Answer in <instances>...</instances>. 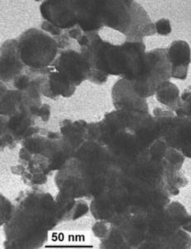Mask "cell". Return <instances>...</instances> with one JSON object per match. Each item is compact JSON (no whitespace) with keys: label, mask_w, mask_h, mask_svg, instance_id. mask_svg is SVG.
I'll return each instance as SVG.
<instances>
[{"label":"cell","mask_w":191,"mask_h":249,"mask_svg":"<svg viewBox=\"0 0 191 249\" xmlns=\"http://www.w3.org/2000/svg\"><path fill=\"white\" fill-rule=\"evenodd\" d=\"M50 107L48 104H43L38 109L37 116L41 117L43 122H48L50 118Z\"/></svg>","instance_id":"obj_20"},{"label":"cell","mask_w":191,"mask_h":249,"mask_svg":"<svg viewBox=\"0 0 191 249\" xmlns=\"http://www.w3.org/2000/svg\"><path fill=\"white\" fill-rule=\"evenodd\" d=\"M87 127L88 124L83 121H78L74 123L69 121L63 122L61 126L62 135L71 143L74 151L87 139Z\"/></svg>","instance_id":"obj_13"},{"label":"cell","mask_w":191,"mask_h":249,"mask_svg":"<svg viewBox=\"0 0 191 249\" xmlns=\"http://www.w3.org/2000/svg\"><path fill=\"white\" fill-rule=\"evenodd\" d=\"M12 205L8 199L1 196V225L11 219Z\"/></svg>","instance_id":"obj_16"},{"label":"cell","mask_w":191,"mask_h":249,"mask_svg":"<svg viewBox=\"0 0 191 249\" xmlns=\"http://www.w3.org/2000/svg\"><path fill=\"white\" fill-rule=\"evenodd\" d=\"M17 41L22 61L29 68H49L59 52L54 37L39 29L27 30Z\"/></svg>","instance_id":"obj_3"},{"label":"cell","mask_w":191,"mask_h":249,"mask_svg":"<svg viewBox=\"0 0 191 249\" xmlns=\"http://www.w3.org/2000/svg\"><path fill=\"white\" fill-rule=\"evenodd\" d=\"M191 88L183 91L176 110H174L177 116L191 118Z\"/></svg>","instance_id":"obj_15"},{"label":"cell","mask_w":191,"mask_h":249,"mask_svg":"<svg viewBox=\"0 0 191 249\" xmlns=\"http://www.w3.org/2000/svg\"><path fill=\"white\" fill-rule=\"evenodd\" d=\"M101 18L103 28L122 34L127 42L142 41L156 33L146 10L132 0L101 1Z\"/></svg>","instance_id":"obj_2"},{"label":"cell","mask_w":191,"mask_h":249,"mask_svg":"<svg viewBox=\"0 0 191 249\" xmlns=\"http://www.w3.org/2000/svg\"><path fill=\"white\" fill-rule=\"evenodd\" d=\"M77 25L83 33H98L103 29L101 18V1H71Z\"/></svg>","instance_id":"obj_9"},{"label":"cell","mask_w":191,"mask_h":249,"mask_svg":"<svg viewBox=\"0 0 191 249\" xmlns=\"http://www.w3.org/2000/svg\"><path fill=\"white\" fill-rule=\"evenodd\" d=\"M110 223H106L105 220H102L98 222L93 226V232L94 234L98 238H104L106 237L109 231L111 230L110 228Z\"/></svg>","instance_id":"obj_18"},{"label":"cell","mask_w":191,"mask_h":249,"mask_svg":"<svg viewBox=\"0 0 191 249\" xmlns=\"http://www.w3.org/2000/svg\"><path fill=\"white\" fill-rule=\"evenodd\" d=\"M167 53L171 66V77L186 80L191 63V47L189 43L182 40L174 41L167 48Z\"/></svg>","instance_id":"obj_11"},{"label":"cell","mask_w":191,"mask_h":249,"mask_svg":"<svg viewBox=\"0 0 191 249\" xmlns=\"http://www.w3.org/2000/svg\"><path fill=\"white\" fill-rule=\"evenodd\" d=\"M111 96L117 110L149 112L146 98H143L134 91L128 80H118L112 88Z\"/></svg>","instance_id":"obj_8"},{"label":"cell","mask_w":191,"mask_h":249,"mask_svg":"<svg viewBox=\"0 0 191 249\" xmlns=\"http://www.w3.org/2000/svg\"><path fill=\"white\" fill-rule=\"evenodd\" d=\"M156 97L158 102L174 111L180 102V90L172 82H163L156 91Z\"/></svg>","instance_id":"obj_14"},{"label":"cell","mask_w":191,"mask_h":249,"mask_svg":"<svg viewBox=\"0 0 191 249\" xmlns=\"http://www.w3.org/2000/svg\"><path fill=\"white\" fill-rule=\"evenodd\" d=\"M77 43L90 68L88 80L93 83L103 85L109 75L133 81L141 74L146 53L143 41L113 44L98 33H83Z\"/></svg>","instance_id":"obj_1"},{"label":"cell","mask_w":191,"mask_h":249,"mask_svg":"<svg viewBox=\"0 0 191 249\" xmlns=\"http://www.w3.org/2000/svg\"><path fill=\"white\" fill-rule=\"evenodd\" d=\"M51 66L76 87L86 80H88L90 72L88 64L81 53L72 49L60 51Z\"/></svg>","instance_id":"obj_6"},{"label":"cell","mask_w":191,"mask_h":249,"mask_svg":"<svg viewBox=\"0 0 191 249\" xmlns=\"http://www.w3.org/2000/svg\"><path fill=\"white\" fill-rule=\"evenodd\" d=\"M41 27H42L43 31H45V33L46 32L49 33V35L53 36V37H58L65 32V30H63V29L57 28L56 26L52 25V23H49L48 21H45V20L43 21Z\"/></svg>","instance_id":"obj_19"},{"label":"cell","mask_w":191,"mask_h":249,"mask_svg":"<svg viewBox=\"0 0 191 249\" xmlns=\"http://www.w3.org/2000/svg\"><path fill=\"white\" fill-rule=\"evenodd\" d=\"M40 12L45 21L63 30L78 26L71 1H44Z\"/></svg>","instance_id":"obj_7"},{"label":"cell","mask_w":191,"mask_h":249,"mask_svg":"<svg viewBox=\"0 0 191 249\" xmlns=\"http://www.w3.org/2000/svg\"><path fill=\"white\" fill-rule=\"evenodd\" d=\"M24 63L21 58L18 41L9 39L1 46V81L9 82L22 74Z\"/></svg>","instance_id":"obj_10"},{"label":"cell","mask_w":191,"mask_h":249,"mask_svg":"<svg viewBox=\"0 0 191 249\" xmlns=\"http://www.w3.org/2000/svg\"><path fill=\"white\" fill-rule=\"evenodd\" d=\"M154 116L159 138L164 140L169 147L191 158V118L179 117L174 111L160 108L155 109Z\"/></svg>","instance_id":"obj_5"},{"label":"cell","mask_w":191,"mask_h":249,"mask_svg":"<svg viewBox=\"0 0 191 249\" xmlns=\"http://www.w3.org/2000/svg\"><path fill=\"white\" fill-rule=\"evenodd\" d=\"M90 210L95 218L101 220H108L109 222H111L116 216L119 214L106 190L95 197L93 201L91 202Z\"/></svg>","instance_id":"obj_12"},{"label":"cell","mask_w":191,"mask_h":249,"mask_svg":"<svg viewBox=\"0 0 191 249\" xmlns=\"http://www.w3.org/2000/svg\"><path fill=\"white\" fill-rule=\"evenodd\" d=\"M155 28L157 34L162 35V36H167L171 34L172 29H171V22L170 20L166 18H161L158 20L156 23H155Z\"/></svg>","instance_id":"obj_17"},{"label":"cell","mask_w":191,"mask_h":249,"mask_svg":"<svg viewBox=\"0 0 191 249\" xmlns=\"http://www.w3.org/2000/svg\"><path fill=\"white\" fill-rule=\"evenodd\" d=\"M171 77V66L167 48H156L145 53L141 74L130 82L139 96L148 98L156 94L163 82H170Z\"/></svg>","instance_id":"obj_4"}]
</instances>
